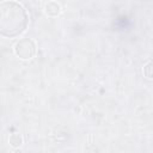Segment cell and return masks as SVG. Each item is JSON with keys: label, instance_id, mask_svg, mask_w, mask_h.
<instances>
[{"label": "cell", "instance_id": "obj_1", "mask_svg": "<svg viewBox=\"0 0 153 153\" xmlns=\"http://www.w3.org/2000/svg\"><path fill=\"white\" fill-rule=\"evenodd\" d=\"M29 25V13L17 1L0 2V35L7 38L22 35Z\"/></svg>", "mask_w": 153, "mask_h": 153}, {"label": "cell", "instance_id": "obj_2", "mask_svg": "<svg viewBox=\"0 0 153 153\" xmlns=\"http://www.w3.org/2000/svg\"><path fill=\"white\" fill-rule=\"evenodd\" d=\"M14 53L23 60L31 59L36 54V44L31 38H22L14 44Z\"/></svg>", "mask_w": 153, "mask_h": 153}, {"label": "cell", "instance_id": "obj_3", "mask_svg": "<svg viewBox=\"0 0 153 153\" xmlns=\"http://www.w3.org/2000/svg\"><path fill=\"white\" fill-rule=\"evenodd\" d=\"M61 12V6L60 4H57L56 1H49L45 4V13L48 16L55 17Z\"/></svg>", "mask_w": 153, "mask_h": 153}, {"label": "cell", "instance_id": "obj_4", "mask_svg": "<svg viewBox=\"0 0 153 153\" xmlns=\"http://www.w3.org/2000/svg\"><path fill=\"white\" fill-rule=\"evenodd\" d=\"M8 142L13 148H18L23 143V136L19 133H13V134H11V136L8 139Z\"/></svg>", "mask_w": 153, "mask_h": 153}, {"label": "cell", "instance_id": "obj_5", "mask_svg": "<svg viewBox=\"0 0 153 153\" xmlns=\"http://www.w3.org/2000/svg\"><path fill=\"white\" fill-rule=\"evenodd\" d=\"M143 74H145L148 79L152 78V62H151V61H148V62L143 66Z\"/></svg>", "mask_w": 153, "mask_h": 153}]
</instances>
